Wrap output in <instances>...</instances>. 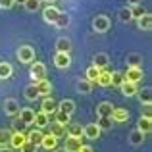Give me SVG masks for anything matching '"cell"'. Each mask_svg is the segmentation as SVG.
Listing matches in <instances>:
<instances>
[{
	"mask_svg": "<svg viewBox=\"0 0 152 152\" xmlns=\"http://www.w3.org/2000/svg\"><path fill=\"white\" fill-rule=\"evenodd\" d=\"M31 79H33V83L41 81V79H46V66L41 62H35L33 66H31Z\"/></svg>",
	"mask_w": 152,
	"mask_h": 152,
	"instance_id": "obj_1",
	"label": "cell"
},
{
	"mask_svg": "<svg viewBox=\"0 0 152 152\" xmlns=\"http://www.w3.org/2000/svg\"><path fill=\"white\" fill-rule=\"evenodd\" d=\"M54 66L60 67V69H66V67H69V66H71L69 52H56V56H54Z\"/></svg>",
	"mask_w": 152,
	"mask_h": 152,
	"instance_id": "obj_2",
	"label": "cell"
},
{
	"mask_svg": "<svg viewBox=\"0 0 152 152\" xmlns=\"http://www.w3.org/2000/svg\"><path fill=\"white\" fill-rule=\"evenodd\" d=\"M141 79H142V69L141 67H127V71L123 73V81L139 83Z\"/></svg>",
	"mask_w": 152,
	"mask_h": 152,
	"instance_id": "obj_3",
	"label": "cell"
},
{
	"mask_svg": "<svg viewBox=\"0 0 152 152\" xmlns=\"http://www.w3.org/2000/svg\"><path fill=\"white\" fill-rule=\"evenodd\" d=\"M18 58H19V62H23V64H31L35 60V50L31 48V46H19Z\"/></svg>",
	"mask_w": 152,
	"mask_h": 152,
	"instance_id": "obj_4",
	"label": "cell"
},
{
	"mask_svg": "<svg viewBox=\"0 0 152 152\" xmlns=\"http://www.w3.org/2000/svg\"><path fill=\"white\" fill-rule=\"evenodd\" d=\"M93 27L96 33H106L108 29H110V19L106 18V15H96L93 21Z\"/></svg>",
	"mask_w": 152,
	"mask_h": 152,
	"instance_id": "obj_5",
	"label": "cell"
},
{
	"mask_svg": "<svg viewBox=\"0 0 152 152\" xmlns=\"http://www.w3.org/2000/svg\"><path fill=\"white\" fill-rule=\"evenodd\" d=\"M83 137L85 139H91V141H96L100 137V127L96 123H89V125L83 127Z\"/></svg>",
	"mask_w": 152,
	"mask_h": 152,
	"instance_id": "obj_6",
	"label": "cell"
},
{
	"mask_svg": "<svg viewBox=\"0 0 152 152\" xmlns=\"http://www.w3.org/2000/svg\"><path fill=\"white\" fill-rule=\"evenodd\" d=\"M58 15H60V10H58L56 6H52V4H48V6L42 10V18H45L46 23H56Z\"/></svg>",
	"mask_w": 152,
	"mask_h": 152,
	"instance_id": "obj_7",
	"label": "cell"
},
{
	"mask_svg": "<svg viewBox=\"0 0 152 152\" xmlns=\"http://www.w3.org/2000/svg\"><path fill=\"white\" fill-rule=\"evenodd\" d=\"M110 119H112L114 123H125L127 119H129V112L123 110V108H114V110H112Z\"/></svg>",
	"mask_w": 152,
	"mask_h": 152,
	"instance_id": "obj_8",
	"label": "cell"
},
{
	"mask_svg": "<svg viewBox=\"0 0 152 152\" xmlns=\"http://www.w3.org/2000/svg\"><path fill=\"white\" fill-rule=\"evenodd\" d=\"M19 102L15 100V98H6L4 100V112H6L8 115H18L19 114Z\"/></svg>",
	"mask_w": 152,
	"mask_h": 152,
	"instance_id": "obj_9",
	"label": "cell"
},
{
	"mask_svg": "<svg viewBox=\"0 0 152 152\" xmlns=\"http://www.w3.org/2000/svg\"><path fill=\"white\" fill-rule=\"evenodd\" d=\"M35 87H37V91H39V96H50L52 83L48 81V79H41V81H37V83H35Z\"/></svg>",
	"mask_w": 152,
	"mask_h": 152,
	"instance_id": "obj_10",
	"label": "cell"
},
{
	"mask_svg": "<svg viewBox=\"0 0 152 152\" xmlns=\"http://www.w3.org/2000/svg\"><path fill=\"white\" fill-rule=\"evenodd\" d=\"M81 145H83V142H81L79 137H69V135H67L66 145H64V152H77V148Z\"/></svg>",
	"mask_w": 152,
	"mask_h": 152,
	"instance_id": "obj_11",
	"label": "cell"
},
{
	"mask_svg": "<svg viewBox=\"0 0 152 152\" xmlns=\"http://www.w3.org/2000/svg\"><path fill=\"white\" fill-rule=\"evenodd\" d=\"M58 110V104L52 100V96H45L42 98V104H41V112H45V114H54V112Z\"/></svg>",
	"mask_w": 152,
	"mask_h": 152,
	"instance_id": "obj_12",
	"label": "cell"
},
{
	"mask_svg": "<svg viewBox=\"0 0 152 152\" xmlns=\"http://www.w3.org/2000/svg\"><path fill=\"white\" fill-rule=\"evenodd\" d=\"M119 91H121L123 96H135V94L139 93L137 91V83H129V81H123L121 85H119Z\"/></svg>",
	"mask_w": 152,
	"mask_h": 152,
	"instance_id": "obj_13",
	"label": "cell"
},
{
	"mask_svg": "<svg viewBox=\"0 0 152 152\" xmlns=\"http://www.w3.org/2000/svg\"><path fill=\"white\" fill-rule=\"evenodd\" d=\"M19 119H21L25 125H33L35 112L31 110V108H21V110H19Z\"/></svg>",
	"mask_w": 152,
	"mask_h": 152,
	"instance_id": "obj_14",
	"label": "cell"
},
{
	"mask_svg": "<svg viewBox=\"0 0 152 152\" xmlns=\"http://www.w3.org/2000/svg\"><path fill=\"white\" fill-rule=\"evenodd\" d=\"M41 146L42 148H46V150H56V146H58V139L54 137V135H45V137H42V142H41Z\"/></svg>",
	"mask_w": 152,
	"mask_h": 152,
	"instance_id": "obj_15",
	"label": "cell"
},
{
	"mask_svg": "<svg viewBox=\"0 0 152 152\" xmlns=\"http://www.w3.org/2000/svg\"><path fill=\"white\" fill-rule=\"evenodd\" d=\"M112 110H114V106H112L110 102H100V104L96 106L98 118H110V115H112Z\"/></svg>",
	"mask_w": 152,
	"mask_h": 152,
	"instance_id": "obj_16",
	"label": "cell"
},
{
	"mask_svg": "<svg viewBox=\"0 0 152 152\" xmlns=\"http://www.w3.org/2000/svg\"><path fill=\"white\" fill-rule=\"evenodd\" d=\"M27 141V135L25 133H12V139H10V145H12V148H21V145Z\"/></svg>",
	"mask_w": 152,
	"mask_h": 152,
	"instance_id": "obj_17",
	"label": "cell"
},
{
	"mask_svg": "<svg viewBox=\"0 0 152 152\" xmlns=\"http://www.w3.org/2000/svg\"><path fill=\"white\" fill-rule=\"evenodd\" d=\"M42 137H45V133H42V131L37 127V129H33L29 135H27V141H29V142H33L35 146H41V142H42Z\"/></svg>",
	"mask_w": 152,
	"mask_h": 152,
	"instance_id": "obj_18",
	"label": "cell"
},
{
	"mask_svg": "<svg viewBox=\"0 0 152 152\" xmlns=\"http://www.w3.org/2000/svg\"><path fill=\"white\" fill-rule=\"evenodd\" d=\"M58 110H62V112H66V114H73V110H75V100H71V98H64L62 102L58 104Z\"/></svg>",
	"mask_w": 152,
	"mask_h": 152,
	"instance_id": "obj_19",
	"label": "cell"
},
{
	"mask_svg": "<svg viewBox=\"0 0 152 152\" xmlns=\"http://www.w3.org/2000/svg\"><path fill=\"white\" fill-rule=\"evenodd\" d=\"M141 133H150V129H152V119L150 118H146V115H141V119H139V127H137Z\"/></svg>",
	"mask_w": 152,
	"mask_h": 152,
	"instance_id": "obj_20",
	"label": "cell"
},
{
	"mask_svg": "<svg viewBox=\"0 0 152 152\" xmlns=\"http://www.w3.org/2000/svg\"><path fill=\"white\" fill-rule=\"evenodd\" d=\"M33 123L41 129V127H46V125H50L48 123V114H45V112H37L35 114V119H33Z\"/></svg>",
	"mask_w": 152,
	"mask_h": 152,
	"instance_id": "obj_21",
	"label": "cell"
},
{
	"mask_svg": "<svg viewBox=\"0 0 152 152\" xmlns=\"http://www.w3.org/2000/svg\"><path fill=\"white\" fill-rule=\"evenodd\" d=\"M141 62H142V54H137V52L127 54V66L129 67H141Z\"/></svg>",
	"mask_w": 152,
	"mask_h": 152,
	"instance_id": "obj_22",
	"label": "cell"
},
{
	"mask_svg": "<svg viewBox=\"0 0 152 152\" xmlns=\"http://www.w3.org/2000/svg\"><path fill=\"white\" fill-rule=\"evenodd\" d=\"M137 21H139V29H142V31H150L152 29V15L150 14H145L142 18H139Z\"/></svg>",
	"mask_w": 152,
	"mask_h": 152,
	"instance_id": "obj_23",
	"label": "cell"
},
{
	"mask_svg": "<svg viewBox=\"0 0 152 152\" xmlns=\"http://www.w3.org/2000/svg\"><path fill=\"white\" fill-rule=\"evenodd\" d=\"M93 62H94V64H93L94 67H98V69H104V67L108 66V54L100 52V54H96V56L93 58Z\"/></svg>",
	"mask_w": 152,
	"mask_h": 152,
	"instance_id": "obj_24",
	"label": "cell"
},
{
	"mask_svg": "<svg viewBox=\"0 0 152 152\" xmlns=\"http://www.w3.org/2000/svg\"><path fill=\"white\" fill-rule=\"evenodd\" d=\"M96 83H98L100 87H110V83H112V73H110V71H104V69H100Z\"/></svg>",
	"mask_w": 152,
	"mask_h": 152,
	"instance_id": "obj_25",
	"label": "cell"
},
{
	"mask_svg": "<svg viewBox=\"0 0 152 152\" xmlns=\"http://www.w3.org/2000/svg\"><path fill=\"white\" fill-rule=\"evenodd\" d=\"M91 91H93V83H91V81H87V79H81V81H77V93L89 94Z\"/></svg>",
	"mask_w": 152,
	"mask_h": 152,
	"instance_id": "obj_26",
	"label": "cell"
},
{
	"mask_svg": "<svg viewBox=\"0 0 152 152\" xmlns=\"http://www.w3.org/2000/svg\"><path fill=\"white\" fill-rule=\"evenodd\" d=\"M67 135L69 137H83V127L77 125V123H67Z\"/></svg>",
	"mask_w": 152,
	"mask_h": 152,
	"instance_id": "obj_27",
	"label": "cell"
},
{
	"mask_svg": "<svg viewBox=\"0 0 152 152\" xmlns=\"http://www.w3.org/2000/svg\"><path fill=\"white\" fill-rule=\"evenodd\" d=\"M23 93H25V98H27V100H37V98H39V91H37V87H35V83L27 85Z\"/></svg>",
	"mask_w": 152,
	"mask_h": 152,
	"instance_id": "obj_28",
	"label": "cell"
},
{
	"mask_svg": "<svg viewBox=\"0 0 152 152\" xmlns=\"http://www.w3.org/2000/svg\"><path fill=\"white\" fill-rule=\"evenodd\" d=\"M50 135H54L56 139H60V137H66V125H60V123H52V127H50Z\"/></svg>",
	"mask_w": 152,
	"mask_h": 152,
	"instance_id": "obj_29",
	"label": "cell"
},
{
	"mask_svg": "<svg viewBox=\"0 0 152 152\" xmlns=\"http://www.w3.org/2000/svg\"><path fill=\"white\" fill-rule=\"evenodd\" d=\"M98 73H100V69H98V67H94V66H91L89 69L85 71V79L94 85V83H96V79H98Z\"/></svg>",
	"mask_w": 152,
	"mask_h": 152,
	"instance_id": "obj_30",
	"label": "cell"
},
{
	"mask_svg": "<svg viewBox=\"0 0 152 152\" xmlns=\"http://www.w3.org/2000/svg\"><path fill=\"white\" fill-rule=\"evenodd\" d=\"M54 114H56V123H60V125H67V123L71 121V115L66 114V112H62V110H56Z\"/></svg>",
	"mask_w": 152,
	"mask_h": 152,
	"instance_id": "obj_31",
	"label": "cell"
},
{
	"mask_svg": "<svg viewBox=\"0 0 152 152\" xmlns=\"http://www.w3.org/2000/svg\"><path fill=\"white\" fill-rule=\"evenodd\" d=\"M129 12H131V19H139V18H142V15L146 14V10L142 8V4H135V6H131L129 8Z\"/></svg>",
	"mask_w": 152,
	"mask_h": 152,
	"instance_id": "obj_32",
	"label": "cell"
},
{
	"mask_svg": "<svg viewBox=\"0 0 152 152\" xmlns=\"http://www.w3.org/2000/svg\"><path fill=\"white\" fill-rule=\"evenodd\" d=\"M142 141H145V133H141V131H139V129H135L133 133L129 135V142H131V145H133V146L141 145Z\"/></svg>",
	"mask_w": 152,
	"mask_h": 152,
	"instance_id": "obj_33",
	"label": "cell"
},
{
	"mask_svg": "<svg viewBox=\"0 0 152 152\" xmlns=\"http://www.w3.org/2000/svg\"><path fill=\"white\" fill-rule=\"evenodd\" d=\"M56 48H58V52H69L71 50V41L69 39H58V42H56Z\"/></svg>",
	"mask_w": 152,
	"mask_h": 152,
	"instance_id": "obj_34",
	"label": "cell"
},
{
	"mask_svg": "<svg viewBox=\"0 0 152 152\" xmlns=\"http://www.w3.org/2000/svg\"><path fill=\"white\" fill-rule=\"evenodd\" d=\"M12 66L8 62H0V79H8V77H12Z\"/></svg>",
	"mask_w": 152,
	"mask_h": 152,
	"instance_id": "obj_35",
	"label": "cell"
},
{
	"mask_svg": "<svg viewBox=\"0 0 152 152\" xmlns=\"http://www.w3.org/2000/svg\"><path fill=\"white\" fill-rule=\"evenodd\" d=\"M54 25H56V27H60V29H66V27L69 25V15L64 14V12H60V15H58V19H56Z\"/></svg>",
	"mask_w": 152,
	"mask_h": 152,
	"instance_id": "obj_36",
	"label": "cell"
},
{
	"mask_svg": "<svg viewBox=\"0 0 152 152\" xmlns=\"http://www.w3.org/2000/svg\"><path fill=\"white\" fill-rule=\"evenodd\" d=\"M10 139H12V133L8 129H0V146H6L10 145Z\"/></svg>",
	"mask_w": 152,
	"mask_h": 152,
	"instance_id": "obj_37",
	"label": "cell"
},
{
	"mask_svg": "<svg viewBox=\"0 0 152 152\" xmlns=\"http://www.w3.org/2000/svg\"><path fill=\"white\" fill-rule=\"evenodd\" d=\"M121 83H123V73H119V71H114V73H112V83H110V85L119 87Z\"/></svg>",
	"mask_w": 152,
	"mask_h": 152,
	"instance_id": "obj_38",
	"label": "cell"
},
{
	"mask_svg": "<svg viewBox=\"0 0 152 152\" xmlns=\"http://www.w3.org/2000/svg\"><path fill=\"white\" fill-rule=\"evenodd\" d=\"M23 4H25V10H27V12H37V10H39V4H41V2H39V0H25Z\"/></svg>",
	"mask_w": 152,
	"mask_h": 152,
	"instance_id": "obj_39",
	"label": "cell"
},
{
	"mask_svg": "<svg viewBox=\"0 0 152 152\" xmlns=\"http://www.w3.org/2000/svg\"><path fill=\"white\" fill-rule=\"evenodd\" d=\"M96 125L100 127V131H102V129H110V127H112V119H110V118H98Z\"/></svg>",
	"mask_w": 152,
	"mask_h": 152,
	"instance_id": "obj_40",
	"label": "cell"
},
{
	"mask_svg": "<svg viewBox=\"0 0 152 152\" xmlns=\"http://www.w3.org/2000/svg\"><path fill=\"white\" fill-rule=\"evenodd\" d=\"M131 19V12H129V8H121V10H119V21H129Z\"/></svg>",
	"mask_w": 152,
	"mask_h": 152,
	"instance_id": "obj_41",
	"label": "cell"
},
{
	"mask_svg": "<svg viewBox=\"0 0 152 152\" xmlns=\"http://www.w3.org/2000/svg\"><path fill=\"white\" fill-rule=\"evenodd\" d=\"M37 148H39V146H35L33 142L25 141V142L21 145V148H19V150H21V152H37Z\"/></svg>",
	"mask_w": 152,
	"mask_h": 152,
	"instance_id": "obj_42",
	"label": "cell"
},
{
	"mask_svg": "<svg viewBox=\"0 0 152 152\" xmlns=\"http://www.w3.org/2000/svg\"><path fill=\"white\" fill-rule=\"evenodd\" d=\"M141 102L142 104H150L152 102V94H150V89H145L141 93Z\"/></svg>",
	"mask_w": 152,
	"mask_h": 152,
	"instance_id": "obj_43",
	"label": "cell"
},
{
	"mask_svg": "<svg viewBox=\"0 0 152 152\" xmlns=\"http://www.w3.org/2000/svg\"><path fill=\"white\" fill-rule=\"evenodd\" d=\"M25 127H27V125L21 121V119H15V121H14V129L18 131V133H23V129H25Z\"/></svg>",
	"mask_w": 152,
	"mask_h": 152,
	"instance_id": "obj_44",
	"label": "cell"
},
{
	"mask_svg": "<svg viewBox=\"0 0 152 152\" xmlns=\"http://www.w3.org/2000/svg\"><path fill=\"white\" fill-rule=\"evenodd\" d=\"M14 6V0H0V8L2 10H10Z\"/></svg>",
	"mask_w": 152,
	"mask_h": 152,
	"instance_id": "obj_45",
	"label": "cell"
},
{
	"mask_svg": "<svg viewBox=\"0 0 152 152\" xmlns=\"http://www.w3.org/2000/svg\"><path fill=\"white\" fill-rule=\"evenodd\" d=\"M77 152H93V146H89V145H81L77 148Z\"/></svg>",
	"mask_w": 152,
	"mask_h": 152,
	"instance_id": "obj_46",
	"label": "cell"
},
{
	"mask_svg": "<svg viewBox=\"0 0 152 152\" xmlns=\"http://www.w3.org/2000/svg\"><path fill=\"white\" fill-rule=\"evenodd\" d=\"M0 152H12V148H8V146H0Z\"/></svg>",
	"mask_w": 152,
	"mask_h": 152,
	"instance_id": "obj_47",
	"label": "cell"
},
{
	"mask_svg": "<svg viewBox=\"0 0 152 152\" xmlns=\"http://www.w3.org/2000/svg\"><path fill=\"white\" fill-rule=\"evenodd\" d=\"M129 4H131V6H135V4H139V0H129Z\"/></svg>",
	"mask_w": 152,
	"mask_h": 152,
	"instance_id": "obj_48",
	"label": "cell"
},
{
	"mask_svg": "<svg viewBox=\"0 0 152 152\" xmlns=\"http://www.w3.org/2000/svg\"><path fill=\"white\" fill-rule=\"evenodd\" d=\"M25 0H14V4H23Z\"/></svg>",
	"mask_w": 152,
	"mask_h": 152,
	"instance_id": "obj_49",
	"label": "cell"
},
{
	"mask_svg": "<svg viewBox=\"0 0 152 152\" xmlns=\"http://www.w3.org/2000/svg\"><path fill=\"white\" fill-rule=\"evenodd\" d=\"M42 2H48V4H52V2H56V0H42Z\"/></svg>",
	"mask_w": 152,
	"mask_h": 152,
	"instance_id": "obj_50",
	"label": "cell"
},
{
	"mask_svg": "<svg viewBox=\"0 0 152 152\" xmlns=\"http://www.w3.org/2000/svg\"><path fill=\"white\" fill-rule=\"evenodd\" d=\"M50 152H64V150H50Z\"/></svg>",
	"mask_w": 152,
	"mask_h": 152,
	"instance_id": "obj_51",
	"label": "cell"
},
{
	"mask_svg": "<svg viewBox=\"0 0 152 152\" xmlns=\"http://www.w3.org/2000/svg\"><path fill=\"white\" fill-rule=\"evenodd\" d=\"M39 2H42V0H39Z\"/></svg>",
	"mask_w": 152,
	"mask_h": 152,
	"instance_id": "obj_52",
	"label": "cell"
}]
</instances>
